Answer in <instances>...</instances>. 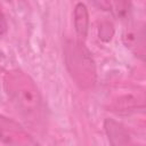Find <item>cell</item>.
Instances as JSON below:
<instances>
[{"mask_svg":"<svg viewBox=\"0 0 146 146\" xmlns=\"http://www.w3.org/2000/svg\"><path fill=\"white\" fill-rule=\"evenodd\" d=\"M6 92L25 122L32 127H39L44 120V104L32 78L23 71L15 68L6 73Z\"/></svg>","mask_w":146,"mask_h":146,"instance_id":"6da1fadb","label":"cell"},{"mask_svg":"<svg viewBox=\"0 0 146 146\" xmlns=\"http://www.w3.org/2000/svg\"><path fill=\"white\" fill-rule=\"evenodd\" d=\"M65 64L75 83L82 89H91L97 81L95 60L89 49L80 40H70L65 44Z\"/></svg>","mask_w":146,"mask_h":146,"instance_id":"7a4b0ae2","label":"cell"},{"mask_svg":"<svg viewBox=\"0 0 146 146\" xmlns=\"http://www.w3.org/2000/svg\"><path fill=\"white\" fill-rule=\"evenodd\" d=\"M0 140L5 146H40L16 121L0 114Z\"/></svg>","mask_w":146,"mask_h":146,"instance_id":"3957f363","label":"cell"},{"mask_svg":"<svg viewBox=\"0 0 146 146\" xmlns=\"http://www.w3.org/2000/svg\"><path fill=\"white\" fill-rule=\"evenodd\" d=\"M105 132L107 135L111 146H127L129 143V133L125 128L113 119H106L104 121Z\"/></svg>","mask_w":146,"mask_h":146,"instance_id":"277c9868","label":"cell"},{"mask_svg":"<svg viewBox=\"0 0 146 146\" xmlns=\"http://www.w3.org/2000/svg\"><path fill=\"white\" fill-rule=\"evenodd\" d=\"M144 107V95L141 92H137V95L133 94H125L119 96L112 103L113 111L117 113H127L136 111L137 108Z\"/></svg>","mask_w":146,"mask_h":146,"instance_id":"5b68a950","label":"cell"},{"mask_svg":"<svg viewBox=\"0 0 146 146\" xmlns=\"http://www.w3.org/2000/svg\"><path fill=\"white\" fill-rule=\"evenodd\" d=\"M144 29L136 25H129L122 33V41L127 48L136 54H143L144 51Z\"/></svg>","mask_w":146,"mask_h":146,"instance_id":"8992f818","label":"cell"},{"mask_svg":"<svg viewBox=\"0 0 146 146\" xmlns=\"http://www.w3.org/2000/svg\"><path fill=\"white\" fill-rule=\"evenodd\" d=\"M74 30L80 39H86L89 29V13L84 3L78 2L73 10Z\"/></svg>","mask_w":146,"mask_h":146,"instance_id":"52a82bcc","label":"cell"},{"mask_svg":"<svg viewBox=\"0 0 146 146\" xmlns=\"http://www.w3.org/2000/svg\"><path fill=\"white\" fill-rule=\"evenodd\" d=\"M114 35V27H113V24L108 21H104L99 24L98 26V38L104 41V42H107L110 41Z\"/></svg>","mask_w":146,"mask_h":146,"instance_id":"ba28073f","label":"cell"},{"mask_svg":"<svg viewBox=\"0 0 146 146\" xmlns=\"http://www.w3.org/2000/svg\"><path fill=\"white\" fill-rule=\"evenodd\" d=\"M130 3L129 2H124V1H120V2H112V11L114 13V15L117 18L124 19L127 18V16H129L130 13Z\"/></svg>","mask_w":146,"mask_h":146,"instance_id":"9c48e42d","label":"cell"},{"mask_svg":"<svg viewBox=\"0 0 146 146\" xmlns=\"http://www.w3.org/2000/svg\"><path fill=\"white\" fill-rule=\"evenodd\" d=\"M96 6H98L102 10H111L112 9V2L110 1H98V2H95Z\"/></svg>","mask_w":146,"mask_h":146,"instance_id":"30bf717a","label":"cell"},{"mask_svg":"<svg viewBox=\"0 0 146 146\" xmlns=\"http://www.w3.org/2000/svg\"><path fill=\"white\" fill-rule=\"evenodd\" d=\"M6 30H7V23H6L3 14L0 11V35H2L6 32Z\"/></svg>","mask_w":146,"mask_h":146,"instance_id":"8fae6325","label":"cell"}]
</instances>
